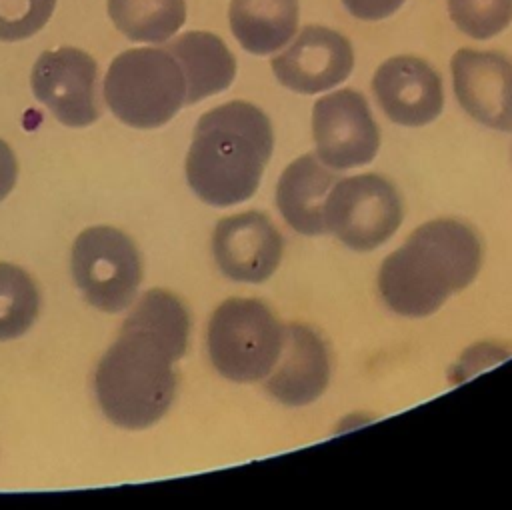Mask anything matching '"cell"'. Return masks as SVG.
<instances>
[{
  "label": "cell",
  "mask_w": 512,
  "mask_h": 510,
  "mask_svg": "<svg viewBox=\"0 0 512 510\" xmlns=\"http://www.w3.org/2000/svg\"><path fill=\"white\" fill-rule=\"evenodd\" d=\"M190 316L180 298L148 290L124 320L94 372L104 416L126 430L156 424L176 396L174 362L188 346Z\"/></svg>",
  "instance_id": "cell-1"
},
{
  "label": "cell",
  "mask_w": 512,
  "mask_h": 510,
  "mask_svg": "<svg viewBox=\"0 0 512 510\" xmlns=\"http://www.w3.org/2000/svg\"><path fill=\"white\" fill-rule=\"evenodd\" d=\"M482 264L476 232L458 220L418 226L380 266L378 290L384 304L408 318L434 314L450 294L464 290Z\"/></svg>",
  "instance_id": "cell-2"
},
{
  "label": "cell",
  "mask_w": 512,
  "mask_h": 510,
  "mask_svg": "<svg viewBox=\"0 0 512 510\" xmlns=\"http://www.w3.org/2000/svg\"><path fill=\"white\" fill-rule=\"evenodd\" d=\"M274 146L272 124L254 104L234 100L208 110L196 124L186 156L192 192L210 206L248 200Z\"/></svg>",
  "instance_id": "cell-3"
},
{
  "label": "cell",
  "mask_w": 512,
  "mask_h": 510,
  "mask_svg": "<svg viewBox=\"0 0 512 510\" xmlns=\"http://www.w3.org/2000/svg\"><path fill=\"white\" fill-rule=\"evenodd\" d=\"M112 114L132 128H158L186 104V78L166 48H132L118 54L104 78Z\"/></svg>",
  "instance_id": "cell-4"
},
{
  "label": "cell",
  "mask_w": 512,
  "mask_h": 510,
  "mask_svg": "<svg viewBox=\"0 0 512 510\" xmlns=\"http://www.w3.org/2000/svg\"><path fill=\"white\" fill-rule=\"evenodd\" d=\"M284 344V324L254 298L224 300L206 332L208 356L216 372L232 382H256L276 366Z\"/></svg>",
  "instance_id": "cell-5"
},
{
  "label": "cell",
  "mask_w": 512,
  "mask_h": 510,
  "mask_svg": "<svg viewBox=\"0 0 512 510\" xmlns=\"http://www.w3.org/2000/svg\"><path fill=\"white\" fill-rule=\"evenodd\" d=\"M72 276L84 298L102 312L132 304L142 282L136 244L114 226H90L72 244Z\"/></svg>",
  "instance_id": "cell-6"
},
{
  "label": "cell",
  "mask_w": 512,
  "mask_h": 510,
  "mask_svg": "<svg viewBox=\"0 0 512 510\" xmlns=\"http://www.w3.org/2000/svg\"><path fill=\"white\" fill-rule=\"evenodd\" d=\"M404 216L394 184L378 174H360L332 184L324 202V226L344 246L368 252L384 244Z\"/></svg>",
  "instance_id": "cell-7"
},
{
  "label": "cell",
  "mask_w": 512,
  "mask_h": 510,
  "mask_svg": "<svg viewBox=\"0 0 512 510\" xmlns=\"http://www.w3.org/2000/svg\"><path fill=\"white\" fill-rule=\"evenodd\" d=\"M316 156L334 170H348L372 162L380 146V132L366 98L344 88L320 98L312 110Z\"/></svg>",
  "instance_id": "cell-8"
},
{
  "label": "cell",
  "mask_w": 512,
  "mask_h": 510,
  "mask_svg": "<svg viewBox=\"0 0 512 510\" xmlns=\"http://www.w3.org/2000/svg\"><path fill=\"white\" fill-rule=\"evenodd\" d=\"M30 84L38 102L64 126H88L100 116L98 66L84 50L66 46L42 52Z\"/></svg>",
  "instance_id": "cell-9"
},
{
  "label": "cell",
  "mask_w": 512,
  "mask_h": 510,
  "mask_svg": "<svg viewBox=\"0 0 512 510\" xmlns=\"http://www.w3.org/2000/svg\"><path fill=\"white\" fill-rule=\"evenodd\" d=\"M284 242L272 220L260 212L222 218L212 234V254L220 272L236 282L260 284L280 266Z\"/></svg>",
  "instance_id": "cell-10"
},
{
  "label": "cell",
  "mask_w": 512,
  "mask_h": 510,
  "mask_svg": "<svg viewBox=\"0 0 512 510\" xmlns=\"http://www.w3.org/2000/svg\"><path fill=\"white\" fill-rule=\"evenodd\" d=\"M354 66L350 40L324 26H306L296 40L272 58L276 80L300 94H316L344 82Z\"/></svg>",
  "instance_id": "cell-11"
},
{
  "label": "cell",
  "mask_w": 512,
  "mask_h": 510,
  "mask_svg": "<svg viewBox=\"0 0 512 510\" xmlns=\"http://www.w3.org/2000/svg\"><path fill=\"white\" fill-rule=\"evenodd\" d=\"M450 68L460 106L488 128L512 130V60L494 50L462 48Z\"/></svg>",
  "instance_id": "cell-12"
},
{
  "label": "cell",
  "mask_w": 512,
  "mask_h": 510,
  "mask_svg": "<svg viewBox=\"0 0 512 510\" xmlns=\"http://www.w3.org/2000/svg\"><path fill=\"white\" fill-rule=\"evenodd\" d=\"M372 92L384 114L400 126L430 124L444 106L438 72L416 56H394L382 62L372 78Z\"/></svg>",
  "instance_id": "cell-13"
},
{
  "label": "cell",
  "mask_w": 512,
  "mask_h": 510,
  "mask_svg": "<svg viewBox=\"0 0 512 510\" xmlns=\"http://www.w3.org/2000/svg\"><path fill=\"white\" fill-rule=\"evenodd\" d=\"M330 380V358L322 338L304 324L284 326L280 358L266 390L286 406H306L322 396Z\"/></svg>",
  "instance_id": "cell-14"
},
{
  "label": "cell",
  "mask_w": 512,
  "mask_h": 510,
  "mask_svg": "<svg viewBox=\"0 0 512 510\" xmlns=\"http://www.w3.org/2000/svg\"><path fill=\"white\" fill-rule=\"evenodd\" d=\"M336 176L314 154L290 162L276 184V206L282 218L304 236L326 232L324 202Z\"/></svg>",
  "instance_id": "cell-15"
},
{
  "label": "cell",
  "mask_w": 512,
  "mask_h": 510,
  "mask_svg": "<svg viewBox=\"0 0 512 510\" xmlns=\"http://www.w3.org/2000/svg\"><path fill=\"white\" fill-rule=\"evenodd\" d=\"M186 78V104L226 90L236 76V60L224 40L212 32H186L168 42Z\"/></svg>",
  "instance_id": "cell-16"
},
{
  "label": "cell",
  "mask_w": 512,
  "mask_h": 510,
  "mask_svg": "<svg viewBox=\"0 0 512 510\" xmlns=\"http://www.w3.org/2000/svg\"><path fill=\"white\" fill-rule=\"evenodd\" d=\"M230 30L250 54L280 50L298 28V0H230Z\"/></svg>",
  "instance_id": "cell-17"
},
{
  "label": "cell",
  "mask_w": 512,
  "mask_h": 510,
  "mask_svg": "<svg viewBox=\"0 0 512 510\" xmlns=\"http://www.w3.org/2000/svg\"><path fill=\"white\" fill-rule=\"evenodd\" d=\"M114 26L136 42H166L186 20L184 0H108Z\"/></svg>",
  "instance_id": "cell-18"
},
{
  "label": "cell",
  "mask_w": 512,
  "mask_h": 510,
  "mask_svg": "<svg viewBox=\"0 0 512 510\" xmlns=\"http://www.w3.org/2000/svg\"><path fill=\"white\" fill-rule=\"evenodd\" d=\"M40 310V294L32 276L16 264L0 262V342L30 330Z\"/></svg>",
  "instance_id": "cell-19"
},
{
  "label": "cell",
  "mask_w": 512,
  "mask_h": 510,
  "mask_svg": "<svg viewBox=\"0 0 512 510\" xmlns=\"http://www.w3.org/2000/svg\"><path fill=\"white\" fill-rule=\"evenodd\" d=\"M450 20L476 40L500 34L512 20V0H446Z\"/></svg>",
  "instance_id": "cell-20"
},
{
  "label": "cell",
  "mask_w": 512,
  "mask_h": 510,
  "mask_svg": "<svg viewBox=\"0 0 512 510\" xmlns=\"http://www.w3.org/2000/svg\"><path fill=\"white\" fill-rule=\"evenodd\" d=\"M56 0H0V40L18 42L46 26Z\"/></svg>",
  "instance_id": "cell-21"
},
{
  "label": "cell",
  "mask_w": 512,
  "mask_h": 510,
  "mask_svg": "<svg viewBox=\"0 0 512 510\" xmlns=\"http://www.w3.org/2000/svg\"><path fill=\"white\" fill-rule=\"evenodd\" d=\"M350 16L360 20H382L392 16L406 0H340Z\"/></svg>",
  "instance_id": "cell-22"
},
{
  "label": "cell",
  "mask_w": 512,
  "mask_h": 510,
  "mask_svg": "<svg viewBox=\"0 0 512 510\" xmlns=\"http://www.w3.org/2000/svg\"><path fill=\"white\" fill-rule=\"evenodd\" d=\"M18 176V162L10 146L0 140V202L12 192Z\"/></svg>",
  "instance_id": "cell-23"
}]
</instances>
